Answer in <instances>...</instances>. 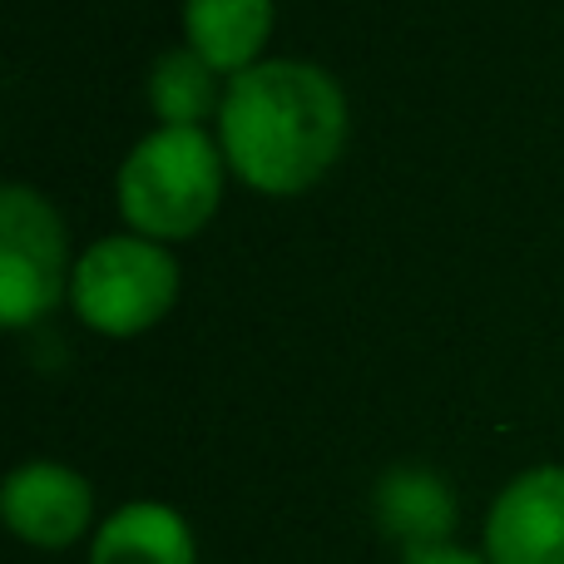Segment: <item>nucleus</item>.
<instances>
[{
  "instance_id": "nucleus-10",
  "label": "nucleus",
  "mask_w": 564,
  "mask_h": 564,
  "mask_svg": "<svg viewBox=\"0 0 564 564\" xmlns=\"http://www.w3.org/2000/svg\"><path fill=\"white\" fill-rule=\"evenodd\" d=\"M149 109L159 115V124L174 129H204V115L224 109L218 95V69L204 65L194 50H169L149 69Z\"/></svg>"
},
{
  "instance_id": "nucleus-8",
  "label": "nucleus",
  "mask_w": 564,
  "mask_h": 564,
  "mask_svg": "<svg viewBox=\"0 0 564 564\" xmlns=\"http://www.w3.org/2000/svg\"><path fill=\"white\" fill-rule=\"evenodd\" d=\"M89 564H198L194 530L159 500H129L99 525Z\"/></svg>"
},
{
  "instance_id": "nucleus-5",
  "label": "nucleus",
  "mask_w": 564,
  "mask_h": 564,
  "mask_svg": "<svg viewBox=\"0 0 564 564\" xmlns=\"http://www.w3.org/2000/svg\"><path fill=\"white\" fill-rule=\"evenodd\" d=\"M0 516L25 545L65 550L85 535L95 496L79 470L59 466V460H25L0 486Z\"/></svg>"
},
{
  "instance_id": "nucleus-11",
  "label": "nucleus",
  "mask_w": 564,
  "mask_h": 564,
  "mask_svg": "<svg viewBox=\"0 0 564 564\" xmlns=\"http://www.w3.org/2000/svg\"><path fill=\"white\" fill-rule=\"evenodd\" d=\"M406 564H490V560H476V555H466V550L441 545V550H421V555H406Z\"/></svg>"
},
{
  "instance_id": "nucleus-1",
  "label": "nucleus",
  "mask_w": 564,
  "mask_h": 564,
  "mask_svg": "<svg viewBox=\"0 0 564 564\" xmlns=\"http://www.w3.org/2000/svg\"><path fill=\"white\" fill-rule=\"evenodd\" d=\"M347 144V99L327 69L307 59H263L228 79L218 109V149L258 194L312 188Z\"/></svg>"
},
{
  "instance_id": "nucleus-7",
  "label": "nucleus",
  "mask_w": 564,
  "mask_h": 564,
  "mask_svg": "<svg viewBox=\"0 0 564 564\" xmlns=\"http://www.w3.org/2000/svg\"><path fill=\"white\" fill-rule=\"evenodd\" d=\"M377 525L406 555L441 550L451 525H456V500H451L441 476L421 466H397L377 480Z\"/></svg>"
},
{
  "instance_id": "nucleus-4",
  "label": "nucleus",
  "mask_w": 564,
  "mask_h": 564,
  "mask_svg": "<svg viewBox=\"0 0 564 564\" xmlns=\"http://www.w3.org/2000/svg\"><path fill=\"white\" fill-rule=\"evenodd\" d=\"M490 564H564V466H535L496 496L486 520Z\"/></svg>"
},
{
  "instance_id": "nucleus-6",
  "label": "nucleus",
  "mask_w": 564,
  "mask_h": 564,
  "mask_svg": "<svg viewBox=\"0 0 564 564\" xmlns=\"http://www.w3.org/2000/svg\"><path fill=\"white\" fill-rule=\"evenodd\" d=\"M184 35L218 75H243L263 65L258 55L273 35V0H184Z\"/></svg>"
},
{
  "instance_id": "nucleus-2",
  "label": "nucleus",
  "mask_w": 564,
  "mask_h": 564,
  "mask_svg": "<svg viewBox=\"0 0 564 564\" xmlns=\"http://www.w3.org/2000/svg\"><path fill=\"white\" fill-rule=\"evenodd\" d=\"M224 194V149L204 129L159 124L119 164L115 198L139 238L178 243L214 218Z\"/></svg>"
},
{
  "instance_id": "nucleus-9",
  "label": "nucleus",
  "mask_w": 564,
  "mask_h": 564,
  "mask_svg": "<svg viewBox=\"0 0 564 564\" xmlns=\"http://www.w3.org/2000/svg\"><path fill=\"white\" fill-rule=\"evenodd\" d=\"M0 253L40 268L55 288H69V258H65V228L59 214L25 184H10L0 194Z\"/></svg>"
},
{
  "instance_id": "nucleus-3",
  "label": "nucleus",
  "mask_w": 564,
  "mask_h": 564,
  "mask_svg": "<svg viewBox=\"0 0 564 564\" xmlns=\"http://www.w3.org/2000/svg\"><path fill=\"white\" fill-rule=\"evenodd\" d=\"M178 297V263L164 243L139 234L99 238L79 263L69 268V302L79 322L105 337H134L149 332Z\"/></svg>"
}]
</instances>
